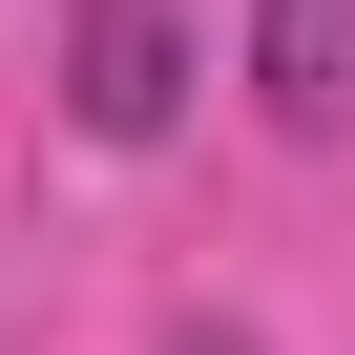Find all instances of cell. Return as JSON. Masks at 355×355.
<instances>
[{
    "instance_id": "1",
    "label": "cell",
    "mask_w": 355,
    "mask_h": 355,
    "mask_svg": "<svg viewBox=\"0 0 355 355\" xmlns=\"http://www.w3.org/2000/svg\"><path fill=\"white\" fill-rule=\"evenodd\" d=\"M63 125L84 146H167L189 125V21H167V0H84L63 21Z\"/></svg>"
},
{
    "instance_id": "2",
    "label": "cell",
    "mask_w": 355,
    "mask_h": 355,
    "mask_svg": "<svg viewBox=\"0 0 355 355\" xmlns=\"http://www.w3.org/2000/svg\"><path fill=\"white\" fill-rule=\"evenodd\" d=\"M251 84H272L293 146H334L355 125V0H251Z\"/></svg>"
},
{
    "instance_id": "3",
    "label": "cell",
    "mask_w": 355,
    "mask_h": 355,
    "mask_svg": "<svg viewBox=\"0 0 355 355\" xmlns=\"http://www.w3.org/2000/svg\"><path fill=\"white\" fill-rule=\"evenodd\" d=\"M167 355H251V334H230V313H189V334H167Z\"/></svg>"
}]
</instances>
